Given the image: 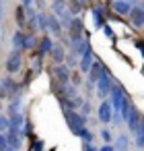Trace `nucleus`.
Masks as SVG:
<instances>
[{
  "label": "nucleus",
  "mask_w": 144,
  "mask_h": 151,
  "mask_svg": "<svg viewBox=\"0 0 144 151\" xmlns=\"http://www.w3.org/2000/svg\"><path fill=\"white\" fill-rule=\"evenodd\" d=\"M99 114H101V120H111V110H109V104H103L101 106V110H99Z\"/></svg>",
  "instance_id": "1"
},
{
  "label": "nucleus",
  "mask_w": 144,
  "mask_h": 151,
  "mask_svg": "<svg viewBox=\"0 0 144 151\" xmlns=\"http://www.w3.org/2000/svg\"><path fill=\"white\" fill-rule=\"evenodd\" d=\"M103 151H113V149L111 147H103Z\"/></svg>",
  "instance_id": "2"
},
{
  "label": "nucleus",
  "mask_w": 144,
  "mask_h": 151,
  "mask_svg": "<svg viewBox=\"0 0 144 151\" xmlns=\"http://www.w3.org/2000/svg\"><path fill=\"white\" fill-rule=\"evenodd\" d=\"M25 2H27V4H31V0H25Z\"/></svg>",
  "instance_id": "3"
}]
</instances>
